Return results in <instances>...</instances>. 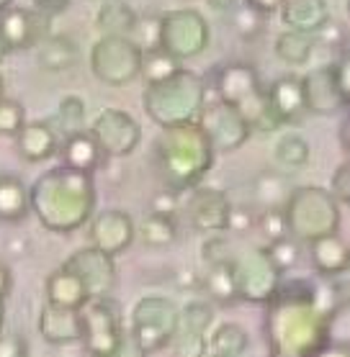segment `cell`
I'll list each match as a JSON object with an SVG mask.
<instances>
[{
	"mask_svg": "<svg viewBox=\"0 0 350 357\" xmlns=\"http://www.w3.org/2000/svg\"><path fill=\"white\" fill-rule=\"evenodd\" d=\"M265 340L270 352L309 357L327 342V317L317 303V285L307 278H289L278 283L265 303Z\"/></svg>",
	"mask_w": 350,
	"mask_h": 357,
	"instance_id": "1",
	"label": "cell"
},
{
	"mask_svg": "<svg viewBox=\"0 0 350 357\" xmlns=\"http://www.w3.org/2000/svg\"><path fill=\"white\" fill-rule=\"evenodd\" d=\"M29 206L41 227L54 234H70L85 227L96 211V183L85 170L67 165L41 172L29 188Z\"/></svg>",
	"mask_w": 350,
	"mask_h": 357,
	"instance_id": "2",
	"label": "cell"
},
{
	"mask_svg": "<svg viewBox=\"0 0 350 357\" xmlns=\"http://www.w3.org/2000/svg\"><path fill=\"white\" fill-rule=\"evenodd\" d=\"M152 162L163 185L183 193L201 185L214 165V149L196 121L165 126L155 139Z\"/></svg>",
	"mask_w": 350,
	"mask_h": 357,
	"instance_id": "3",
	"label": "cell"
},
{
	"mask_svg": "<svg viewBox=\"0 0 350 357\" xmlns=\"http://www.w3.org/2000/svg\"><path fill=\"white\" fill-rule=\"evenodd\" d=\"M206 100V82L201 75L191 73L186 67H178L173 75L157 82H147L142 93L145 111L152 121L165 126H178L198 119V111Z\"/></svg>",
	"mask_w": 350,
	"mask_h": 357,
	"instance_id": "4",
	"label": "cell"
},
{
	"mask_svg": "<svg viewBox=\"0 0 350 357\" xmlns=\"http://www.w3.org/2000/svg\"><path fill=\"white\" fill-rule=\"evenodd\" d=\"M217 96L227 100L245 116V121L250 123L253 131H276L281 126L273 111L268 106V93L263 88L258 70L247 62H229L221 65L214 80Z\"/></svg>",
	"mask_w": 350,
	"mask_h": 357,
	"instance_id": "5",
	"label": "cell"
},
{
	"mask_svg": "<svg viewBox=\"0 0 350 357\" xmlns=\"http://www.w3.org/2000/svg\"><path fill=\"white\" fill-rule=\"evenodd\" d=\"M289 236L299 244H309L319 236L337 234L340 229V203L327 188L299 185L293 188L284 203Z\"/></svg>",
	"mask_w": 350,
	"mask_h": 357,
	"instance_id": "6",
	"label": "cell"
},
{
	"mask_svg": "<svg viewBox=\"0 0 350 357\" xmlns=\"http://www.w3.org/2000/svg\"><path fill=\"white\" fill-rule=\"evenodd\" d=\"M142 57H145V52L137 47L134 39L103 33L90 49V70L103 85L122 88L139 77Z\"/></svg>",
	"mask_w": 350,
	"mask_h": 357,
	"instance_id": "7",
	"label": "cell"
},
{
	"mask_svg": "<svg viewBox=\"0 0 350 357\" xmlns=\"http://www.w3.org/2000/svg\"><path fill=\"white\" fill-rule=\"evenodd\" d=\"M180 309L165 296H145L131 309L129 334L147 355L170 347L175 329H178Z\"/></svg>",
	"mask_w": 350,
	"mask_h": 357,
	"instance_id": "8",
	"label": "cell"
},
{
	"mask_svg": "<svg viewBox=\"0 0 350 357\" xmlns=\"http://www.w3.org/2000/svg\"><path fill=\"white\" fill-rule=\"evenodd\" d=\"M212 41V29L196 8H173L160 16V49L178 62L198 57Z\"/></svg>",
	"mask_w": 350,
	"mask_h": 357,
	"instance_id": "9",
	"label": "cell"
},
{
	"mask_svg": "<svg viewBox=\"0 0 350 357\" xmlns=\"http://www.w3.org/2000/svg\"><path fill=\"white\" fill-rule=\"evenodd\" d=\"M232 270H235L237 301H247V303H258V306H265L273 298V293L284 278L270 262L265 247H253V250L237 255L232 260Z\"/></svg>",
	"mask_w": 350,
	"mask_h": 357,
	"instance_id": "10",
	"label": "cell"
},
{
	"mask_svg": "<svg viewBox=\"0 0 350 357\" xmlns=\"http://www.w3.org/2000/svg\"><path fill=\"white\" fill-rule=\"evenodd\" d=\"M82 317V344L90 357H108L119 347L124 337V321L119 303L108 296L90 298L80 309Z\"/></svg>",
	"mask_w": 350,
	"mask_h": 357,
	"instance_id": "11",
	"label": "cell"
},
{
	"mask_svg": "<svg viewBox=\"0 0 350 357\" xmlns=\"http://www.w3.org/2000/svg\"><path fill=\"white\" fill-rule=\"evenodd\" d=\"M196 123L206 134L214 152H235L253 134L250 123L245 121V116L232 103L221 100L219 96L214 98V100L206 98L201 111H198Z\"/></svg>",
	"mask_w": 350,
	"mask_h": 357,
	"instance_id": "12",
	"label": "cell"
},
{
	"mask_svg": "<svg viewBox=\"0 0 350 357\" xmlns=\"http://www.w3.org/2000/svg\"><path fill=\"white\" fill-rule=\"evenodd\" d=\"M90 134L96 137L101 152L106 157H126L142 142V126L137 119L122 108H103L93 119Z\"/></svg>",
	"mask_w": 350,
	"mask_h": 357,
	"instance_id": "13",
	"label": "cell"
},
{
	"mask_svg": "<svg viewBox=\"0 0 350 357\" xmlns=\"http://www.w3.org/2000/svg\"><path fill=\"white\" fill-rule=\"evenodd\" d=\"M67 268H73L78 278L82 280L90 298H103L116 288V262L114 255L98 250V247H82L75 255H70L65 262Z\"/></svg>",
	"mask_w": 350,
	"mask_h": 357,
	"instance_id": "14",
	"label": "cell"
},
{
	"mask_svg": "<svg viewBox=\"0 0 350 357\" xmlns=\"http://www.w3.org/2000/svg\"><path fill=\"white\" fill-rule=\"evenodd\" d=\"M0 36L6 41L8 52L36 47L44 36H49L47 13L8 6L6 10H0Z\"/></svg>",
	"mask_w": 350,
	"mask_h": 357,
	"instance_id": "15",
	"label": "cell"
},
{
	"mask_svg": "<svg viewBox=\"0 0 350 357\" xmlns=\"http://www.w3.org/2000/svg\"><path fill=\"white\" fill-rule=\"evenodd\" d=\"M302 93H304V108L317 116H333L340 108H345V103H348V96L337 85L333 65L317 67L309 75H304Z\"/></svg>",
	"mask_w": 350,
	"mask_h": 357,
	"instance_id": "16",
	"label": "cell"
},
{
	"mask_svg": "<svg viewBox=\"0 0 350 357\" xmlns=\"http://www.w3.org/2000/svg\"><path fill=\"white\" fill-rule=\"evenodd\" d=\"M134 234H137V227L131 216L119 208H106L90 221V244L114 257L129 250Z\"/></svg>",
	"mask_w": 350,
	"mask_h": 357,
	"instance_id": "17",
	"label": "cell"
},
{
	"mask_svg": "<svg viewBox=\"0 0 350 357\" xmlns=\"http://www.w3.org/2000/svg\"><path fill=\"white\" fill-rule=\"evenodd\" d=\"M194 193L188 198V221L198 231H224L229 221V203L227 193L219 188L196 185L191 188Z\"/></svg>",
	"mask_w": 350,
	"mask_h": 357,
	"instance_id": "18",
	"label": "cell"
},
{
	"mask_svg": "<svg viewBox=\"0 0 350 357\" xmlns=\"http://www.w3.org/2000/svg\"><path fill=\"white\" fill-rule=\"evenodd\" d=\"M39 334L49 344H73L82 340V317L80 309H67L47 303L39 314Z\"/></svg>",
	"mask_w": 350,
	"mask_h": 357,
	"instance_id": "19",
	"label": "cell"
},
{
	"mask_svg": "<svg viewBox=\"0 0 350 357\" xmlns=\"http://www.w3.org/2000/svg\"><path fill=\"white\" fill-rule=\"evenodd\" d=\"M268 106L281 123H296L304 116V93H302V77L296 75H281L270 82L268 88Z\"/></svg>",
	"mask_w": 350,
	"mask_h": 357,
	"instance_id": "20",
	"label": "cell"
},
{
	"mask_svg": "<svg viewBox=\"0 0 350 357\" xmlns=\"http://www.w3.org/2000/svg\"><path fill=\"white\" fill-rule=\"evenodd\" d=\"M16 149L26 162H47L59 152V134L47 121H26L16 131Z\"/></svg>",
	"mask_w": 350,
	"mask_h": 357,
	"instance_id": "21",
	"label": "cell"
},
{
	"mask_svg": "<svg viewBox=\"0 0 350 357\" xmlns=\"http://www.w3.org/2000/svg\"><path fill=\"white\" fill-rule=\"evenodd\" d=\"M278 10L286 29L312 33V36L333 18L327 0H284Z\"/></svg>",
	"mask_w": 350,
	"mask_h": 357,
	"instance_id": "22",
	"label": "cell"
},
{
	"mask_svg": "<svg viewBox=\"0 0 350 357\" xmlns=\"http://www.w3.org/2000/svg\"><path fill=\"white\" fill-rule=\"evenodd\" d=\"M309 255L314 270L322 273L325 278H337L348 270V262H350L348 244L337 234L319 236V239L309 242Z\"/></svg>",
	"mask_w": 350,
	"mask_h": 357,
	"instance_id": "23",
	"label": "cell"
},
{
	"mask_svg": "<svg viewBox=\"0 0 350 357\" xmlns=\"http://www.w3.org/2000/svg\"><path fill=\"white\" fill-rule=\"evenodd\" d=\"M47 301L54 306H67V309H82L90 301L82 280L73 268H57L47 278Z\"/></svg>",
	"mask_w": 350,
	"mask_h": 357,
	"instance_id": "24",
	"label": "cell"
},
{
	"mask_svg": "<svg viewBox=\"0 0 350 357\" xmlns=\"http://www.w3.org/2000/svg\"><path fill=\"white\" fill-rule=\"evenodd\" d=\"M59 155H62V165L85 172H93L103 160V152H101L96 137L85 129L67 134L65 142L59 144Z\"/></svg>",
	"mask_w": 350,
	"mask_h": 357,
	"instance_id": "25",
	"label": "cell"
},
{
	"mask_svg": "<svg viewBox=\"0 0 350 357\" xmlns=\"http://www.w3.org/2000/svg\"><path fill=\"white\" fill-rule=\"evenodd\" d=\"M80 59V49L70 36L62 33H49L36 44V62L49 73H62L78 65Z\"/></svg>",
	"mask_w": 350,
	"mask_h": 357,
	"instance_id": "26",
	"label": "cell"
},
{
	"mask_svg": "<svg viewBox=\"0 0 350 357\" xmlns=\"http://www.w3.org/2000/svg\"><path fill=\"white\" fill-rule=\"evenodd\" d=\"M31 211L29 206V188L16 175H0V221L18 224Z\"/></svg>",
	"mask_w": 350,
	"mask_h": 357,
	"instance_id": "27",
	"label": "cell"
},
{
	"mask_svg": "<svg viewBox=\"0 0 350 357\" xmlns=\"http://www.w3.org/2000/svg\"><path fill=\"white\" fill-rule=\"evenodd\" d=\"M250 337L240 324L224 321L214 329L212 334H206V355L217 357H242L247 352Z\"/></svg>",
	"mask_w": 350,
	"mask_h": 357,
	"instance_id": "28",
	"label": "cell"
},
{
	"mask_svg": "<svg viewBox=\"0 0 350 357\" xmlns=\"http://www.w3.org/2000/svg\"><path fill=\"white\" fill-rule=\"evenodd\" d=\"M137 24V10L124 0H106L98 8V29L111 36H131Z\"/></svg>",
	"mask_w": 350,
	"mask_h": 357,
	"instance_id": "29",
	"label": "cell"
},
{
	"mask_svg": "<svg viewBox=\"0 0 350 357\" xmlns=\"http://www.w3.org/2000/svg\"><path fill=\"white\" fill-rule=\"evenodd\" d=\"M201 288H204L217 303H235L237 283H235V270H232V257L221 262H212L209 270H206L204 280H201Z\"/></svg>",
	"mask_w": 350,
	"mask_h": 357,
	"instance_id": "30",
	"label": "cell"
},
{
	"mask_svg": "<svg viewBox=\"0 0 350 357\" xmlns=\"http://www.w3.org/2000/svg\"><path fill=\"white\" fill-rule=\"evenodd\" d=\"M312 52H314V36L312 33L293 31V29H286L284 33H278L276 39V57L281 62L291 67H302L309 62Z\"/></svg>",
	"mask_w": 350,
	"mask_h": 357,
	"instance_id": "31",
	"label": "cell"
},
{
	"mask_svg": "<svg viewBox=\"0 0 350 357\" xmlns=\"http://www.w3.org/2000/svg\"><path fill=\"white\" fill-rule=\"evenodd\" d=\"M273 157H276V162L281 165L284 170L296 172L309 162V144H307V139L299 137V134H284V137L276 142Z\"/></svg>",
	"mask_w": 350,
	"mask_h": 357,
	"instance_id": "32",
	"label": "cell"
},
{
	"mask_svg": "<svg viewBox=\"0 0 350 357\" xmlns=\"http://www.w3.org/2000/svg\"><path fill=\"white\" fill-rule=\"evenodd\" d=\"M139 236L147 247H155V250H163V247H170L178 236V227H175V219L173 216H160V213H150L142 227H139Z\"/></svg>",
	"mask_w": 350,
	"mask_h": 357,
	"instance_id": "33",
	"label": "cell"
},
{
	"mask_svg": "<svg viewBox=\"0 0 350 357\" xmlns=\"http://www.w3.org/2000/svg\"><path fill=\"white\" fill-rule=\"evenodd\" d=\"M214 321V309L206 301H188L180 309L178 317V329H188V332H201L209 334Z\"/></svg>",
	"mask_w": 350,
	"mask_h": 357,
	"instance_id": "34",
	"label": "cell"
},
{
	"mask_svg": "<svg viewBox=\"0 0 350 357\" xmlns=\"http://www.w3.org/2000/svg\"><path fill=\"white\" fill-rule=\"evenodd\" d=\"M265 18H268L265 13L255 10L253 6H247V3L232 8V26H235V31L247 41L255 39V36H261V33L265 31Z\"/></svg>",
	"mask_w": 350,
	"mask_h": 357,
	"instance_id": "35",
	"label": "cell"
},
{
	"mask_svg": "<svg viewBox=\"0 0 350 357\" xmlns=\"http://www.w3.org/2000/svg\"><path fill=\"white\" fill-rule=\"evenodd\" d=\"M85 114H88V108H85V100L80 96H65L59 100L57 121H59V129L65 131V137L67 134H75V131H82Z\"/></svg>",
	"mask_w": 350,
	"mask_h": 357,
	"instance_id": "36",
	"label": "cell"
},
{
	"mask_svg": "<svg viewBox=\"0 0 350 357\" xmlns=\"http://www.w3.org/2000/svg\"><path fill=\"white\" fill-rule=\"evenodd\" d=\"M178 67L180 62L175 57H170L168 52L152 49V52H145V57H142V73L139 75H145L147 82H157L163 80V77H168V75H173Z\"/></svg>",
	"mask_w": 350,
	"mask_h": 357,
	"instance_id": "37",
	"label": "cell"
},
{
	"mask_svg": "<svg viewBox=\"0 0 350 357\" xmlns=\"http://www.w3.org/2000/svg\"><path fill=\"white\" fill-rule=\"evenodd\" d=\"M265 252H268L270 262L276 265L281 275L289 273L291 268H296V265H299V257H302V247H299V242H296L293 236H284V239H278V242H268Z\"/></svg>",
	"mask_w": 350,
	"mask_h": 357,
	"instance_id": "38",
	"label": "cell"
},
{
	"mask_svg": "<svg viewBox=\"0 0 350 357\" xmlns=\"http://www.w3.org/2000/svg\"><path fill=\"white\" fill-rule=\"evenodd\" d=\"M289 193H291V190L286 188V180L273 175V172L263 175V178L258 180V185H255V195H258L261 206H265V208H284Z\"/></svg>",
	"mask_w": 350,
	"mask_h": 357,
	"instance_id": "39",
	"label": "cell"
},
{
	"mask_svg": "<svg viewBox=\"0 0 350 357\" xmlns=\"http://www.w3.org/2000/svg\"><path fill=\"white\" fill-rule=\"evenodd\" d=\"M129 39L137 41V47L142 52L160 49V16H137V24H134Z\"/></svg>",
	"mask_w": 350,
	"mask_h": 357,
	"instance_id": "40",
	"label": "cell"
},
{
	"mask_svg": "<svg viewBox=\"0 0 350 357\" xmlns=\"http://www.w3.org/2000/svg\"><path fill=\"white\" fill-rule=\"evenodd\" d=\"M26 123L24 106L13 98H0V134L3 137H16V131Z\"/></svg>",
	"mask_w": 350,
	"mask_h": 357,
	"instance_id": "41",
	"label": "cell"
},
{
	"mask_svg": "<svg viewBox=\"0 0 350 357\" xmlns=\"http://www.w3.org/2000/svg\"><path fill=\"white\" fill-rule=\"evenodd\" d=\"M255 227H261V234L268 242H278V239L289 236L284 208H263V213L255 219Z\"/></svg>",
	"mask_w": 350,
	"mask_h": 357,
	"instance_id": "42",
	"label": "cell"
},
{
	"mask_svg": "<svg viewBox=\"0 0 350 357\" xmlns=\"http://www.w3.org/2000/svg\"><path fill=\"white\" fill-rule=\"evenodd\" d=\"M150 208L152 213H160V216H175L178 211V190H170V188H163L152 195L150 201Z\"/></svg>",
	"mask_w": 350,
	"mask_h": 357,
	"instance_id": "43",
	"label": "cell"
},
{
	"mask_svg": "<svg viewBox=\"0 0 350 357\" xmlns=\"http://www.w3.org/2000/svg\"><path fill=\"white\" fill-rule=\"evenodd\" d=\"M330 193L335 195V201L345 206L350 201V165L342 162L333 175V185H330Z\"/></svg>",
	"mask_w": 350,
	"mask_h": 357,
	"instance_id": "44",
	"label": "cell"
},
{
	"mask_svg": "<svg viewBox=\"0 0 350 357\" xmlns=\"http://www.w3.org/2000/svg\"><path fill=\"white\" fill-rule=\"evenodd\" d=\"M0 357H29V344L21 334L0 332Z\"/></svg>",
	"mask_w": 350,
	"mask_h": 357,
	"instance_id": "45",
	"label": "cell"
},
{
	"mask_svg": "<svg viewBox=\"0 0 350 357\" xmlns=\"http://www.w3.org/2000/svg\"><path fill=\"white\" fill-rule=\"evenodd\" d=\"M255 227V216L247 208H229V221H227V229H235V231H247V229Z\"/></svg>",
	"mask_w": 350,
	"mask_h": 357,
	"instance_id": "46",
	"label": "cell"
},
{
	"mask_svg": "<svg viewBox=\"0 0 350 357\" xmlns=\"http://www.w3.org/2000/svg\"><path fill=\"white\" fill-rule=\"evenodd\" d=\"M204 260L212 265V262H221V260H229V250H227V242L219 239V236H214L209 242H204Z\"/></svg>",
	"mask_w": 350,
	"mask_h": 357,
	"instance_id": "47",
	"label": "cell"
},
{
	"mask_svg": "<svg viewBox=\"0 0 350 357\" xmlns=\"http://www.w3.org/2000/svg\"><path fill=\"white\" fill-rule=\"evenodd\" d=\"M108 357H147V352L137 344V340L131 337V334L124 332L122 342H119V347L111 352Z\"/></svg>",
	"mask_w": 350,
	"mask_h": 357,
	"instance_id": "48",
	"label": "cell"
},
{
	"mask_svg": "<svg viewBox=\"0 0 350 357\" xmlns=\"http://www.w3.org/2000/svg\"><path fill=\"white\" fill-rule=\"evenodd\" d=\"M314 36H317V39H322L325 44H342V39H345V31H342L340 26L330 18V21H327V24L322 26L317 33H314Z\"/></svg>",
	"mask_w": 350,
	"mask_h": 357,
	"instance_id": "49",
	"label": "cell"
},
{
	"mask_svg": "<svg viewBox=\"0 0 350 357\" xmlns=\"http://www.w3.org/2000/svg\"><path fill=\"white\" fill-rule=\"evenodd\" d=\"M309 357H350L348 344H340V342H325L319 344Z\"/></svg>",
	"mask_w": 350,
	"mask_h": 357,
	"instance_id": "50",
	"label": "cell"
},
{
	"mask_svg": "<svg viewBox=\"0 0 350 357\" xmlns=\"http://www.w3.org/2000/svg\"><path fill=\"white\" fill-rule=\"evenodd\" d=\"M247 6H253L255 10H261V13H265V16H270V13H276L278 8H281V3L284 0H245Z\"/></svg>",
	"mask_w": 350,
	"mask_h": 357,
	"instance_id": "51",
	"label": "cell"
},
{
	"mask_svg": "<svg viewBox=\"0 0 350 357\" xmlns=\"http://www.w3.org/2000/svg\"><path fill=\"white\" fill-rule=\"evenodd\" d=\"M10 285H13V275H10V270L0 262V301L10 293Z\"/></svg>",
	"mask_w": 350,
	"mask_h": 357,
	"instance_id": "52",
	"label": "cell"
},
{
	"mask_svg": "<svg viewBox=\"0 0 350 357\" xmlns=\"http://www.w3.org/2000/svg\"><path fill=\"white\" fill-rule=\"evenodd\" d=\"M36 6L44 13H57V10H65L70 6V0H36Z\"/></svg>",
	"mask_w": 350,
	"mask_h": 357,
	"instance_id": "53",
	"label": "cell"
},
{
	"mask_svg": "<svg viewBox=\"0 0 350 357\" xmlns=\"http://www.w3.org/2000/svg\"><path fill=\"white\" fill-rule=\"evenodd\" d=\"M178 285L183 288V291H196V288H201V280L194 275V273H180L178 275Z\"/></svg>",
	"mask_w": 350,
	"mask_h": 357,
	"instance_id": "54",
	"label": "cell"
},
{
	"mask_svg": "<svg viewBox=\"0 0 350 357\" xmlns=\"http://www.w3.org/2000/svg\"><path fill=\"white\" fill-rule=\"evenodd\" d=\"M209 3V8H214L217 13H229V10L235 8V0H206Z\"/></svg>",
	"mask_w": 350,
	"mask_h": 357,
	"instance_id": "55",
	"label": "cell"
},
{
	"mask_svg": "<svg viewBox=\"0 0 350 357\" xmlns=\"http://www.w3.org/2000/svg\"><path fill=\"white\" fill-rule=\"evenodd\" d=\"M340 139H342V149H348V121H342V131H340Z\"/></svg>",
	"mask_w": 350,
	"mask_h": 357,
	"instance_id": "56",
	"label": "cell"
},
{
	"mask_svg": "<svg viewBox=\"0 0 350 357\" xmlns=\"http://www.w3.org/2000/svg\"><path fill=\"white\" fill-rule=\"evenodd\" d=\"M6 54H8V47H6V41H3V36H0V62L6 59Z\"/></svg>",
	"mask_w": 350,
	"mask_h": 357,
	"instance_id": "57",
	"label": "cell"
},
{
	"mask_svg": "<svg viewBox=\"0 0 350 357\" xmlns=\"http://www.w3.org/2000/svg\"><path fill=\"white\" fill-rule=\"evenodd\" d=\"M3 321H6V306H3V301H0V332H3Z\"/></svg>",
	"mask_w": 350,
	"mask_h": 357,
	"instance_id": "58",
	"label": "cell"
},
{
	"mask_svg": "<svg viewBox=\"0 0 350 357\" xmlns=\"http://www.w3.org/2000/svg\"><path fill=\"white\" fill-rule=\"evenodd\" d=\"M8 6H13V0H0V10H6Z\"/></svg>",
	"mask_w": 350,
	"mask_h": 357,
	"instance_id": "59",
	"label": "cell"
},
{
	"mask_svg": "<svg viewBox=\"0 0 350 357\" xmlns=\"http://www.w3.org/2000/svg\"><path fill=\"white\" fill-rule=\"evenodd\" d=\"M6 96V80H3V75H0V98Z\"/></svg>",
	"mask_w": 350,
	"mask_h": 357,
	"instance_id": "60",
	"label": "cell"
},
{
	"mask_svg": "<svg viewBox=\"0 0 350 357\" xmlns=\"http://www.w3.org/2000/svg\"><path fill=\"white\" fill-rule=\"evenodd\" d=\"M268 357H299V355H286V352H270Z\"/></svg>",
	"mask_w": 350,
	"mask_h": 357,
	"instance_id": "61",
	"label": "cell"
},
{
	"mask_svg": "<svg viewBox=\"0 0 350 357\" xmlns=\"http://www.w3.org/2000/svg\"><path fill=\"white\" fill-rule=\"evenodd\" d=\"M206 357H217V355H206Z\"/></svg>",
	"mask_w": 350,
	"mask_h": 357,
	"instance_id": "62",
	"label": "cell"
}]
</instances>
